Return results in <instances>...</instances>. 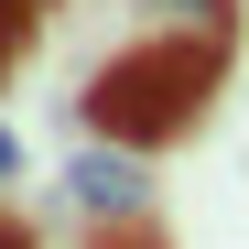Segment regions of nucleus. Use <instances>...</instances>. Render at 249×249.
I'll return each mask as SVG.
<instances>
[{
	"mask_svg": "<svg viewBox=\"0 0 249 249\" xmlns=\"http://www.w3.org/2000/svg\"><path fill=\"white\" fill-rule=\"evenodd\" d=\"M217 98V33H195V22H174L162 44H130V54H108L98 76H87V130H108V141H174V130H195V108Z\"/></svg>",
	"mask_w": 249,
	"mask_h": 249,
	"instance_id": "nucleus-1",
	"label": "nucleus"
},
{
	"mask_svg": "<svg viewBox=\"0 0 249 249\" xmlns=\"http://www.w3.org/2000/svg\"><path fill=\"white\" fill-rule=\"evenodd\" d=\"M65 206H76V217H87V228H141L152 217V174H141V141H87V152H76L65 162Z\"/></svg>",
	"mask_w": 249,
	"mask_h": 249,
	"instance_id": "nucleus-2",
	"label": "nucleus"
},
{
	"mask_svg": "<svg viewBox=\"0 0 249 249\" xmlns=\"http://www.w3.org/2000/svg\"><path fill=\"white\" fill-rule=\"evenodd\" d=\"M162 22H195V33H228V0H152Z\"/></svg>",
	"mask_w": 249,
	"mask_h": 249,
	"instance_id": "nucleus-3",
	"label": "nucleus"
},
{
	"mask_svg": "<svg viewBox=\"0 0 249 249\" xmlns=\"http://www.w3.org/2000/svg\"><path fill=\"white\" fill-rule=\"evenodd\" d=\"M22 22H33V0H0V54L22 44Z\"/></svg>",
	"mask_w": 249,
	"mask_h": 249,
	"instance_id": "nucleus-4",
	"label": "nucleus"
},
{
	"mask_svg": "<svg viewBox=\"0 0 249 249\" xmlns=\"http://www.w3.org/2000/svg\"><path fill=\"white\" fill-rule=\"evenodd\" d=\"M11 174H22V141H11V130H0V184H11Z\"/></svg>",
	"mask_w": 249,
	"mask_h": 249,
	"instance_id": "nucleus-5",
	"label": "nucleus"
},
{
	"mask_svg": "<svg viewBox=\"0 0 249 249\" xmlns=\"http://www.w3.org/2000/svg\"><path fill=\"white\" fill-rule=\"evenodd\" d=\"M0 249H33V238H22V228H11V217H0Z\"/></svg>",
	"mask_w": 249,
	"mask_h": 249,
	"instance_id": "nucleus-6",
	"label": "nucleus"
}]
</instances>
